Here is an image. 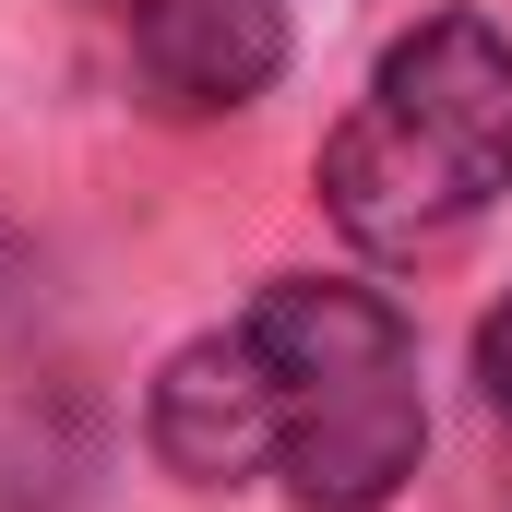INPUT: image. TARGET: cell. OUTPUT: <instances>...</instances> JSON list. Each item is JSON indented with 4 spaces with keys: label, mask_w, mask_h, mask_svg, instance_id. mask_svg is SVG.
Here are the masks:
<instances>
[{
    "label": "cell",
    "mask_w": 512,
    "mask_h": 512,
    "mask_svg": "<svg viewBox=\"0 0 512 512\" xmlns=\"http://www.w3.org/2000/svg\"><path fill=\"white\" fill-rule=\"evenodd\" d=\"M477 382H489V405L512 417V298L489 310V322H477Z\"/></svg>",
    "instance_id": "5b68a950"
},
{
    "label": "cell",
    "mask_w": 512,
    "mask_h": 512,
    "mask_svg": "<svg viewBox=\"0 0 512 512\" xmlns=\"http://www.w3.org/2000/svg\"><path fill=\"white\" fill-rule=\"evenodd\" d=\"M155 108H251L286 72V0H108Z\"/></svg>",
    "instance_id": "277c9868"
},
{
    "label": "cell",
    "mask_w": 512,
    "mask_h": 512,
    "mask_svg": "<svg viewBox=\"0 0 512 512\" xmlns=\"http://www.w3.org/2000/svg\"><path fill=\"white\" fill-rule=\"evenodd\" d=\"M143 429H155L167 477H191V489H239V477H262V465H274V429H286L262 346H251V334H191V346L155 370Z\"/></svg>",
    "instance_id": "3957f363"
},
{
    "label": "cell",
    "mask_w": 512,
    "mask_h": 512,
    "mask_svg": "<svg viewBox=\"0 0 512 512\" xmlns=\"http://www.w3.org/2000/svg\"><path fill=\"white\" fill-rule=\"evenodd\" d=\"M274 370V465L310 512H382L417 477V346H405V310L370 286H322V274H286L262 286V310L239 322Z\"/></svg>",
    "instance_id": "7a4b0ae2"
},
{
    "label": "cell",
    "mask_w": 512,
    "mask_h": 512,
    "mask_svg": "<svg viewBox=\"0 0 512 512\" xmlns=\"http://www.w3.org/2000/svg\"><path fill=\"white\" fill-rule=\"evenodd\" d=\"M512 191V36L477 12H429L393 36L370 96L322 143V203L358 251L417 262L453 251Z\"/></svg>",
    "instance_id": "6da1fadb"
}]
</instances>
